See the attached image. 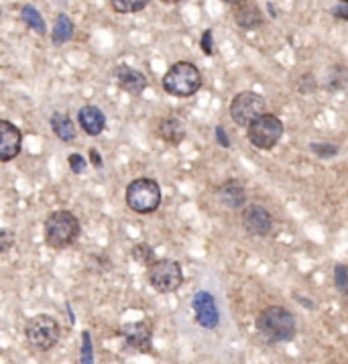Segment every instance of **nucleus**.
Instances as JSON below:
<instances>
[{"instance_id":"obj_1","label":"nucleus","mask_w":348,"mask_h":364,"mask_svg":"<svg viewBox=\"0 0 348 364\" xmlns=\"http://www.w3.org/2000/svg\"><path fill=\"white\" fill-rule=\"evenodd\" d=\"M257 328L269 342H290L295 338L297 321L290 309L271 306L265 307L257 316Z\"/></svg>"},{"instance_id":"obj_2","label":"nucleus","mask_w":348,"mask_h":364,"mask_svg":"<svg viewBox=\"0 0 348 364\" xmlns=\"http://www.w3.org/2000/svg\"><path fill=\"white\" fill-rule=\"evenodd\" d=\"M80 236V220L68 210H56L45 220V242L47 247L61 250L72 247Z\"/></svg>"},{"instance_id":"obj_3","label":"nucleus","mask_w":348,"mask_h":364,"mask_svg":"<svg viewBox=\"0 0 348 364\" xmlns=\"http://www.w3.org/2000/svg\"><path fill=\"white\" fill-rule=\"evenodd\" d=\"M163 90L175 98H189L202 87V73L189 61H177L163 75Z\"/></svg>"},{"instance_id":"obj_4","label":"nucleus","mask_w":348,"mask_h":364,"mask_svg":"<svg viewBox=\"0 0 348 364\" xmlns=\"http://www.w3.org/2000/svg\"><path fill=\"white\" fill-rule=\"evenodd\" d=\"M127 205L137 214H153L161 205V188L155 179L141 177L127 188Z\"/></svg>"},{"instance_id":"obj_5","label":"nucleus","mask_w":348,"mask_h":364,"mask_svg":"<svg viewBox=\"0 0 348 364\" xmlns=\"http://www.w3.org/2000/svg\"><path fill=\"white\" fill-rule=\"evenodd\" d=\"M59 323L56 318L47 316V314H39L35 318H31L27 321V328H25V336H27V342L33 350L37 352H47L51 350L59 342Z\"/></svg>"},{"instance_id":"obj_6","label":"nucleus","mask_w":348,"mask_h":364,"mask_svg":"<svg viewBox=\"0 0 348 364\" xmlns=\"http://www.w3.org/2000/svg\"><path fill=\"white\" fill-rule=\"evenodd\" d=\"M147 279L157 293H174L184 283L181 264L174 259L153 261L147 269Z\"/></svg>"},{"instance_id":"obj_7","label":"nucleus","mask_w":348,"mask_h":364,"mask_svg":"<svg viewBox=\"0 0 348 364\" xmlns=\"http://www.w3.org/2000/svg\"><path fill=\"white\" fill-rule=\"evenodd\" d=\"M248 141L253 146L269 151L279 143V139L283 136V122L275 114H261L257 120H253L247 127Z\"/></svg>"},{"instance_id":"obj_8","label":"nucleus","mask_w":348,"mask_h":364,"mask_svg":"<svg viewBox=\"0 0 348 364\" xmlns=\"http://www.w3.org/2000/svg\"><path fill=\"white\" fill-rule=\"evenodd\" d=\"M265 110H267V102L257 92H241V94L234 96V100L231 102L232 120L238 127H245V129L253 120H257L261 114H265Z\"/></svg>"},{"instance_id":"obj_9","label":"nucleus","mask_w":348,"mask_h":364,"mask_svg":"<svg viewBox=\"0 0 348 364\" xmlns=\"http://www.w3.org/2000/svg\"><path fill=\"white\" fill-rule=\"evenodd\" d=\"M243 226L251 236H267L273 228V218L267 208L259 204H248L243 210Z\"/></svg>"},{"instance_id":"obj_10","label":"nucleus","mask_w":348,"mask_h":364,"mask_svg":"<svg viewBox=\"0 0 348 364\" xmlns=\"http://www.w3.org/2000/svg\"><path fill=\"white\" fill-rule=\"evenodd\" d=\"M21 149H23V132L13 122L0 118V163L16 159Z\"/></svg>"},{"instance_id":"obj_11","label":"nucleus","mask_w":348,"mask_h":364,"mask_svg":"<svg viewBox=\"0 0 348 364\" xmlns=\"http://www.w3.org/2000/svg\"><path fill=\"white\" fill-rule=\"evenodd\" d=\"M194 314H196V321L206 328V330H214L220 321V314H218L216 299L212 297V293L198 291L194 295Z\"/></svg>"},{"instance_id":"obj_12","label":"nucleus","mask_w":348,"mask_h":364,"mask_svg":"<svg viewBox=\"0 0 348 364\" xmlns=\"http://www.w3.org/2000/svg\"><path fill=\"white\" fill-rule=\"evenodd\" d=\"M120 334L125 338V342L132 346V348L141 350V352H149L151 344H153V328L147 320L132 321V323H125Z\"/></svg>"},{"instance_id":"obj_13","label":"nucleus","mask_w":348,"mask_h":364,"mask_svg":"<svg viewBox=\"0 0 348 364\" xmlns=\"http://www.w3.org/2000/svg\"><path fill=\"white\" fill-rule=\"evenodd\" d=\"M112 77L120 90H125L127 94H132V96H141L147 90L145 73L135 70L131 65H116L112 70Z\"/></svg>"},{"instance_id":"obj_14","label":"nucleus","mask_w":348,"mask_h":364,"mask_svg":"<svg viewBox=\"0 0 348 364\" xmlns=\"http://www.w3.org/2000/svg\"><path fill=\"white\" fill-rule=\"evenodd\" d=\"M78 122L82 127V131L90 134V136H98L104 129H106V117L98 106H82L78 112Z\"/></svg>"},{"instance_id":"obj_15","label":"nucleus","mask_w":348,"mask_h":364,"mask_svg":"<svg viewBox=\"0 0 348 364\" xmlns=\"http://www.w3.org/2000/svg\"><path fill=\"white\" fill-rule=\"evenodd\" d=\"M234 21H236V25H238L241 29H245V31L259 29L263 23H265L261 9H259L257 4H245V2L236 4Z\"/></svg>"},{"instance_id":"obj_16","label":"nucleus","mask_w":348,"mask_h":364,"mask_svg":"<svg viewBox=\"0 0 348 364\" xmlns=\"http://www.w3.org/2000/svg\"><path fill=\"white\" fill-rule=\"evenodd\" d=\"M218 198H220V202L226 205V208H231V210H236V208H243L245 202H247V193H245V188L238 183V181H226V183H222L220 186V190H218Z\"/></svg>"},{"instance_id":"obj_17","label":"nucleus","mask_w":348,"mask_h":364,"mask_svg":"<svg viewBox=\"0 0 348 364\" xmlns=\"http://www.w3.org/2000/svg\"><path fill=\"white\" fill-rule=\"evenodd\" d=\"M49 122H51V131L56 132V136H58L59 141H63V143H72L73 139H75V127H73V120L70 118L68 112H53L51 118H49Z\"/></svg>"},{"instance_id":"obj_18","label":"nucleus","mask_w":348,"mask_h":364,"mask_svg":"<svg viewBox=\"0 0 348 364\" xmlns=\"http://www.w3.org/2000/svg\"><path fill=\"white\" fill-rule=\"evenodd\" d=\"M159 136L169 145H179L186 139V127L177 118H163L159 122Z\"/></svg>"},{"instance_id":"obj_19","label":"nucleus","mask_w":348,"mask_h":364,"mask_svg":"<svg viewBox=\"0 0 348 364\" xmlns=\"http://www.w3.org/2000/svg\"><path fill=\"white\" fill-rule=\"evenodd\" d=\"M73 23L72 18L68 15H61L56 18V25H53V29H51V41L56 45H65L68 41H72L73 39Z\"/></svg>"},{"instance_id":"obj_20","label":"nucleus","mask_w":348,"mask_h":364,"mask_svg":"<svg viewBox=\"0 0 348 364\" xmlns=\"http://www.w3.org/2000/svg\"><path fill=\"white\" fill-rule=\"evenodd\" d=\"M21 18H23V23L33 29L37 35H47V27H45V21L41 13L33 6V4H25L23 9H21Z\"/></svg>"},{"instance_id":"obj_21","label":"nucleus","mask_w":348,"mask_h":364,"mask_svg":"<svg viewBox=\"0 0 348 364\" xmlns=\"http://www.w3.org/2000/svg\"><path fill=\"white\" fill-rule=\"evenodd\" d=\"M151 0H110L112 9L120 15H135L141 13Z\"/></svg>"},{"instance_id":"obj_22","label":"nucleus","mask_w":348,"mask_h":364,"mask_svg":"<svg viewBox=\"0 0 348 364\" xmlns=\"http://www.w3.org/2000/svg\"><path fill=\"white\" fill-rule=\"evenodd\" d=\"M131 255L135 261L139 262V264H145L149 267L151 262L155 261V252H153V248L145 245V242H139V245H135L131 248Z\"/></svg>"},{"instance_id":"obj_23","label":"nucleus","mask_w":348,"mask_h":364,"mask_svg":"<svg viewBox=\"0 0 348 364\" xmlns=\"http://www.w3.org/2000/svg\"><path fill=\"white\" fill-rule=\"evenodd\" d=\"M80 363H94V346H92V338H90V332H88V330L82 332V354H80Z\"/></svg>"},{"instance_id":"obj_24","label":"nucleus","mask_w":348,"mask_h":364,"mask_svg":"<svg viewBox=\"0 0 348 364\" xmlns=\"http://www.w3.org/2000/svg\"><path fill=\"white\" fill-rule=\"evenodd\" d=\"M334 283L342 293L348 291V267L347 264H336L334 267Z\"/></svg>"},{"instance_id":"obj_25","label":"nucleus","mask_w":348,"mask_h":364,"mask_svg":"<svg viewBox=\"0 0 348 364\" xmlns=\"http://www.w3.org/2000/svg\"><path fill=\"white\" fill-rule=\"evenodd\" d=\"M312 151L318 155L320 159H330L332 155H336L338 153V146L334 145H328V143H312Z\"/></svg>"},{"instance_id":"obj_26","label":"nucleus","mask_w":348,"mask_h":364,"mask_svg":"<svg viewBox=\"0 0 348 364\" xmlns=\"http://www.w3.org/2000/svg\"><path fill=\"white\" fill-rule=\"evenodd\" d=\"M16 236L13 230H6V228H0V252H9L11 248L15 247Z\"/></svg>"},{"instance_id":"obj_27","label":"nucleus","mask_w":348,"mask_h":364,"mask_svg":"<svg viewBox=\"0 0 348 364\" xmlns=\"http://www.w3.org/2000/svg\"><path fill=\"white\" fill-rule=\"evenodd\" d=\"M68 163H70V169H72V173L75 175H82L84 171H86V157H82L80 153H72L70 155V159H68Z\"/></svg>"},{"instance_id":"obj_28","label":"nucleus","mask_w":348,"mask_h":364,"mask_svg":"<svg viewBox=\"0 0 348 364\" xmlns=\"http://www.w3.org/2000/svg\"><path fill=\"white\" fill-rule=\"evenodd\" d=\"M202 51L206 55H212L214 53V47H212V29L204 31L202 35Z\"/></svg>"},{"instance_id":"obj_29","label":"nucleus","mask_w":348,"mask_h":364,"mask_svg":"<svg viewBox=\"0 0 348 364\" xmlns=\"http://www.w3.org/2000/svg\"><path fill=\"white\" fill-rule=\"evenodd\" d=\"M332 15L336 18H342V21H348V2H340L336 9L332 11Z\"/></svg>"},{"instance_id":"obj_30","label":"nucleus","mask_w":348,"mask_h":364,"mask_svg":"<svg viewBox=\"0 0 348 364\" xmlns=\"http://www.w3.org/2000/svg\"><path fill=\"white\" fill-rule=\"evenodd\" d=\"M216 139H218V143H220L222 146H231V141H228L226 131H224V127H222V124H218L216 127Z\"/></svg>"},{"instance_id":"obj_31","label":"nucleus","mask_w":348,"mask_h":364,"mask_svg":"<svg viewBox=\"0 0 348 364\" xmlns=\"http://www.w3.org/2000/svg\"><path fill=\"white\" fill-rule=\"evenodd\" d=\"M90 157H92V165L96 167V169H100L102 165H104V161H102V155L96 151V149H90Z\"/></svg>"},{"instance_id":"obj_32","label":"nucleus","mask_w":348,"mask_h":364,"mask_svg":"<svg viewBox=\"0 0 348 364\" xmlns=\"http://www.w3.org/2000/svg\"><path fill=\"white\" fill-rule=\"evenodd\" d=\"M222 2H226V4H231V6H236V4H241V2H245V0H222Z\"/></svg>"},{"instance_id":"obj_33","label":"nucleus","mask_w":348,"mask_h":364,"mask_svg":"<svg viewBox=\"0 0 348 364\" xmlns=\"http://www.w3.org/2000/svg\"><path fill=\"white\" fill-rule=\"evenodd\" d=\"M161 2H165V4H177V2H181V0H161Z\"/></svg>"},{"instance_id":"obj_34","label":"nucleus","mask_w":348,"mask_h":364,"mask_svg":"<svg viewBox=\"0 0 348 364\" xmlns=\"http://www.w3.org/2000/svg\"><path fill=\"white\" fill-rule=\"evenodd\" d=\"M340 2H348V0H340Z\"/></svg>"}]
</instances>
